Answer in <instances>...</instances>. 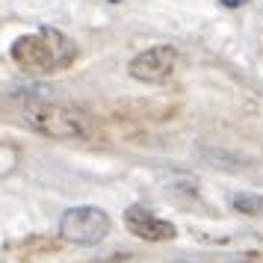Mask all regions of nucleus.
Returning a JSON list of instances; mask_svg holds the SVG:
<instances>
[{"mask_svg":"<svg viewBox=\"0 0 263 263\" xmlns=\"http://www.w3.org/2000/svg\"><path fill=\"white\" fill-rule=\"evenodd\" d=\"M12 62L27 74H57L71 68L80 48L71 36L53 27H39L36 33H24L12 42Z\"/></svg>","mask_w":263,"mask_h":263,"instance_id":"f257e3e1","label":"nucleus"},{"mask_svg":"<svg viewBox=\"0 0 263 263\" xmlns=\"http://www.w3.org/2000/svg\"><path fill=\"white\" fill-rule=\"evenodd\" d=\"M21 119L33 133L57 142H92L101 139V124L92 112L71 104L53 101H33L21 109Z\"/></svg>","mask_w":263,"mask_h":263,"instance_id":"f03ea898","label":"nucleus"},{"mask_svg":"<svg viewBox=\"0 0 263 263\" xmlns=\"http://www.w3.org/2000/svg\"><path fill=\"white\" fill-rule=\"evenodd\" d=\"M109 231H112L109 213L101 207H92V204L71 207L60 219V239L71 242V246H98L109 237Z\"/></svg>","mask_w":263,"mask_h":263,"instance_id":"7ed1b4c3","label":"nucleus"},{"mask_svg":"<svg viewBox=\"0 0 263 263\" xmlns=\"http://www.w3.org/2000/svg\"><path fill=\"white\" fill-rule=\"evenodd\" d=\"M175 68H178V50L172 45H154V48L139 50L130 60V65H127L133 80L148 83V86H160L166 80H172Z\"/></svg>","mask_w":263,"mask_h":263,"instance_id":"20e7f679","label":"nucleus"},{"mask_svg":"<svg viewBox=\"0 0 263 263\" xmlns=\"http://www.w3.org/2000/svg\"><path fill=\"white\" fill-rule=\"evenodd\" d=\"M124 225L133 237L145 239V242H168V239L178 237V228L168 219L157 216L154 210H148L145 204H130L124 210Z\"/></svg>","mask_w":263,"mask_h":263,"instance_id":"39448f33","label":"nucleus"},{"mask_svg":"<svg viewBox=\"0 0 263 263\" xmlns=\"http://www.w3.org/2000/svg\"><path fill=\"white\" fill-rule=\"evenodd\" d=\"M65 239H57V237H27L24 242H18L15 246V254H21V257H36V254H53V251H60V246Z\"/></svg>","mask_w":263,"mask_h":263,"instance_id":"423d86ee","label":"nucleus"},{"mask_svg":"<svg viewBox=\"0 0 263 263\" xmlns=\"http://www.w3.org/2000/svg\"><path fill=\"white\" fill-rule=\"evenodd\" d=\"M234 210L237 213H246V216H263V195H254V192H237L234 198Z\"/></svg>","mask_w":263,"mask_h":263,"instance_id":"0eeeda50","label":"nucleus"},{"mask_svg":"<svg viewBox=\"0 0 263 263\" xmlns=\"http://www.w3.org/2000/svg\"><path fill=\"white\" fill-rule=\"evenodd\" d=\"M219 3H222L225 9H239V6H246L249 0H219Z\"/></svg>","mask_w":263,"mask_h":263,"instance_id":"6e6552de","label":"nucleus"},{"mask_svg":"<svg viewBox=\"0 0 263 263\" xmlns=\"http://www.w3.org/2000/svg\"><path fill=\"white\" fill-rule=\"evenodd\" d=\"M109 3H121V0H109Z\"/></svg>","mask_w":263,"mask_h":263,"instance_id":"1a4fd4ad","label":"nucleus"},{"mask_svg":"<svg viewBox=\"0 0 263 263\" xmlns=\"http://www.w3.org/2000/svg\"><path fill=\"white\" fill-rule=\"evenodd\" d=\"M178 263H190V260H178Z\"/></svg>","mask_w":263,"mask_h":263,"instance_id":"9d476101","label":"nucleus"}]
</instances>
